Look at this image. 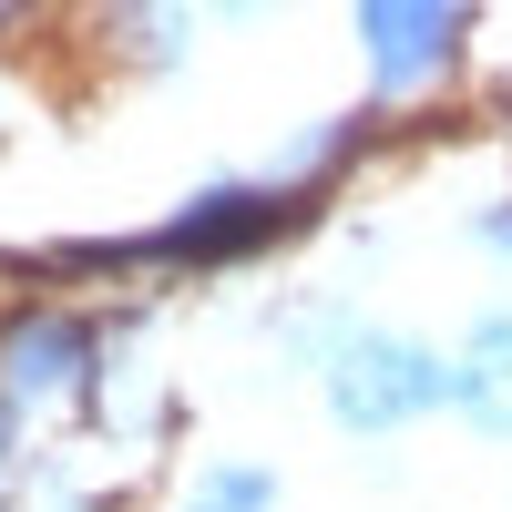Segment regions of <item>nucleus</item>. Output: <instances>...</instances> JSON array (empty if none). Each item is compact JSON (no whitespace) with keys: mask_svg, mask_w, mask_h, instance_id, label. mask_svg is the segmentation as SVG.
<instances>
[{"mask_svg":"<svg viewBox=\"0 0 512 512\" xmlns=\"http://www.w3.org/2000/svg\"><path fill=\"white\" fill-rule=\"evenodd\" d=\"M277 216H287L277 195H216L205 216H185V226L164 236V246H175V256H216V246H236V236H267Z\"/></svg>","mask_w":512,"mask_h":512,"instance_id":"1","label":"nucleus"},{"mask_svg":"<svg viewBox=\"0 0 512 512\" xmlns=\"http://www.w3.org/2000/svg\"><path fill=\"white\" fill-rule=\"evenodd\" d=\"M431 390H441V369H431V359H410V349H369L349 410H359V420H390L400 400H431Z\"/></svg>","mask_w":512,"mask_h":512,"instance_id":"2","label":"nucleus"},{"mask_svg":"<svg viewBox=\"0 0 512 512\" xmlns=\"http://www.w3.org/2000/svg\"><path fill=\"white\" fill-rule=\"evenodd\" d=\"M195 512H267V482H246V472H236V482H216V492H205Z\"/></svg>","mask_w":512,"mask_h":512,"instance_id":"4","label":"nucleus"},{"mask_svg":"<svg viewBox=\"0 0 512 512\" xmlns=\"http://www.w3.org/2000/svg\"><path fill=\"white\" fill-rule=\"evenodd\" d=\"M441 41H451V21H420V11H369V52L390 62V72L441 62Z\"/></svg>","mask_w":512,"mask_h":512,"instance_id":"3","label":"nucleus"}]
</instances>
